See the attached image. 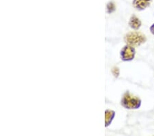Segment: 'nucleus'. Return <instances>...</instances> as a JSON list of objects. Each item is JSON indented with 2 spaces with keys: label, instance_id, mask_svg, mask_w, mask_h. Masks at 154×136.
<instances>
[{
  "label": "nucleus",
  "instance_id": "f257e3e1",
  "mask_svg": "<svg viewBox=\"0 0 154 136\" xmlns=\"http://www.w3.org/2000/svg\"><path fill=\"white\" fill-rule=\"evenodd\" d=\"M142 100L138 96H134L130 92L126 91L123 95L121 100V105L126 109H138L140 107Z\"/></svg>",
  "mask_w": 154,
  "mask_h": 136
},
{
  "label": "nucleus",
  "instance_id": "f03ea898",
  "mask_svg": "<svg viewBox=\"0 0 154 136\" xmlns=\"http://www.w3.org/2000/svg\"><path fill=\"white\" fill-rule=\"evenodd\" d=\"M124 40L127 44L132 46H139L145 43L146 38L145 35L138 32H131L125 34Z\"/></svg>",
  "mask_w": 154,
  "mask_h": 136
},
{
  "label": "nucleus",
  "instance_id": "7ed1b4c3",
  "mask_svg": "<svg viewBox=\"0 0 154 136\" xmlns=\"http://www.w3.org/2000/svg\"><path fill=\"white\" fill-rule=\"evenodd\" d=\"M136 56V49L134 46L127 44L121 49L120 57L123 61H131Z\"/></svg>",
  "mask_w": 154,
  "mask_h": 136
},
{
  "label": "nucleus",
  "instance_id": "20e7f679",
  "mask_svg": "<svg viewBox=\"0 0 154 136\" xmlns=\"http://www.w3.org/2000/svg\"><path fill=\"white\" fill-rule=\"evenodd\" d=\"M152 0H134L132 5L134 8L139 11H142L148 8Z\"/></svg>",
  "mask_w": 154,
  "mask_h": 136
},
{
  "label": "nucleus",
  "instance_id": "39448f33",
  "mask_svg": "<svg viewBox=\"0 0 154 136\" xmlns=\"http://www.w3.org/2000/svg\"><path fill=\"white\" fill-rule=\"evenodd\" d=\"M128 24L131 29L137 30H138L141 27L142 23H141V21L140 20V19H139L138 17L134 15V14H133V15L130 17Z\"/></svg>",
  "mask_w": 154,
  "mask_h": 136
},
{
  "label": "nucleus",
  "instance_id": "423d86ee",
  "mask_svg": "<svg viewBox=\"0 0 154 136\" xmlns=\"http://www.w3.org/2000/svg\"><path fill=\"white\" fill-rule=\"evenodd\" d=\"M115 117V111L108 109L105 111V127H108L111 125Z\"/></svg>",
  "mask_w": 154,
  "mask_h": 136
},
{
  "label": "nucleus",
  "instance_id": "0eeeda50",
  "mask_svg": "<svg viewBox=\"0 0 154 136\" xmlns=\"http://www.w3.org/2000/svg\"><path fill=\"white\" fill-rule=\"evenodd\" d=\"M116 10V6L115 4H114V2H110L109 3L107 4V12L108 13L111 14L113 12H115Z\"/></svg>",
  "mask_w": 154,
  "mask_h": 136
},
{
  "label": "nucleus",
  "instance_id": "6e6552de",
  "mask_svg": "<svg viewBox=\"0 0 154 136\" xmlns=\"http://www.w3.org/2000/svg\"><path fill=\"white\" fill-rule=\"evenodd\" d=\"M112 74L115 78H117L119 77V74H120V71H119V69L117 68V67H114L112 70Z\"/></svg>",
  "mask_w": 154,
  "mask_h": 136
},
{
  "label": "nucleus",
  "instance_id": "1a4fd4ad",
  "mask_svg": "<svg viewBox=\"0 0 154 136\" xmlns=\"http://www.w3.org/2000/svg\"><path fill=\"white\" fill-rule=\"evenodd\" d=\"M149 30L151 32V33L153 34V35L154 36V23L151 25V26H150V28H149Z\"/></svg>",
  "mask_w": 154,
  "mask_h": 136
}]
</instances>
